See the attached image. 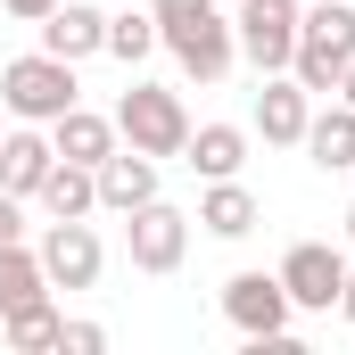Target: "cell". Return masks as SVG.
Returning a JSON list of instances; mask_svg holds the SVG:
<instances>
[{
  "instance_id": "obj_10",
  "label": "cell",
  "mask_w": 355,
  "mask_h": 355,
  "mask_svg": "<svg viewBox=\"0 0 355 355\" xmlns=\"http://www.w3.org/2000/svg\"><path fill=\"white\" fill-rule=\"evenodd\" d=\"M50 166H58V149H50V124H8V132H0V190H17V198H42Z\"/></svg>"
},
{
  "instance_id": "obj_16",
  "label": "cell",
  "mask_w": 355,
  "mask_h": 355,
  "mask_svg": "<svg viewBox=\"0 0 355 355\" xmlns=\"http://www.w3.org/2000/svg\"><path fill=\"white\" fill-rule=\"evenodd\" d=\"M182 166L198 182H223L248 166V124H190V141H182Z\"/></svg>"
},
{
  "instance_id": "obj_21",
  "label": "cell",
  "mask_w": 355,
  "mask_h": 355,
  "mask_svg": "<svg viewBox=\"0 0 355 355\" xmlns=\"http://www.w3.org/2000/svg\"><path fill=\"white\" fill-rule=\"evenodd\" d=\"M149 50H157V17H149V8H116V17H107V58H116V67H141Z\"/></svg>"
},
{
  "instance_id": "obj_25",
  "label": "cell",
  "mask_w": 355,
  "mask_h": 355,
  "mask_svg": "<svg viewBox=\"0 0 355 355\" xmlns=\"http://www.w3.org/2000/svg\"><path fill=\"white\" fill-rule=\"evenodd\" d=\"M331 314H339V322L355 331V265H347V281H339V306H331Z\"/></svg>"
},
{
  "instance_id": "obj_11",
  "label": "cell",
  "mask_w": 355,
  "mask_h": 355,
  "mask_svg": "<svg viewBox=\"0 0 355 355\" xmlns=\"http://www.w3.org/2000/svg\"><path fill=\"white\" fill-rule=\"evenodd\" d=\"M33 33H42V50H50V58H75V67H83V58L107 50V8H91V0H58Z\"/></svg>"
},
{
  "instance_id": "obj_8",
  "label": "cell",
  "mask_w": 355,
  "mask_h": 355,
  "mask_svg": "<svg viewBox=\"0 0 355 355\" xmlns=\"http://www.w3.org/2000/svg\"><path fill=\"white\" fill-rule=\"evenodd\" d=\"M33 248H42V272H50V289H91V281L107 272V248H99L91 215H50V232H42Z\"/></svg>"
},
{
  "instance_id": "obj_23",
  "label": "cell",
  "mask_w": 355,
  "mask_h": 355,
  "mask_svg": "<svg viewBox=\"0 0 355 355\" xmlns=\"http://www.w3.org/2000/svg\"><path fill=\"white\" fill-rule=\"evenodd\" d=\"M0 240H25V198L0 190Z\"/></svg>"
},
{
  "instance_id": "obj_14",
  "label": "cell",
  "mask_w": 355,
  "mask_h": 355,
  "mask_svg": "<svg viewBox=\"0 0 355 355\" xmlns=\"http://www.w3.org/2000/svg\"><path fill=\"white\" fill-rule=\"evenodd\" d=\"M198 232H215V240H248L257 223H265V207H257V190L240 174H223V182H207L198 190V215H190Z\"/></svg>"
},
{
  "instance_id": "obj_6",
  "label": "cell",
  "mask_w": 355,
  "mask_h": 355,
  "mask_svg": "<svg viewBox=\"0 0 355 355\" xmlns=\"http://www.w3.org/2000/svg\"><path fill=\"white\" fill-rule=\"evenodd\" d=\"M297 17H306V0H240V8H232L240 58H248L257 75H289V50H297Z\"/></svg>"
},
{
  "instance_id": "obj_5",
  "label": "cell",
  "mask_w": 355,
  "mask_h": 355,
  "mask_svg": "<svg viewBox=\"0 0 355 355\" xmlns=\"http://www.w3.org/2000/svg\"><path fill=\"white\" fill-rule=\"evenodd\" d=\"M223 322L248 339V347H265V339H289V322H297V306H289V289H281V272H232L223 281Z\"/></svg>"
},
{
  "instance_id": "obj_27",
  "label": "cell",
  "mask_w": 355,
  "mask_h": 355,
  "mask_svg": "<svg viewBox=\"0 0 355 355\" xmlns=\"http://www.w3.org/2000/svg\"><path fill=\"white\" fill-rule=\"evenodd\" d=\"M347 248H355V207H347Z\"/></svg>"
},
{
  "instance_id": "obj_24",
  "label": "cell",
  "mask_w": 355,
  "mask_h": 355,
  "mask_svg": "<svg viewBox=\"0 0 355 355\" xmlns=\"http://www.w3.org/2000/svg\"><path fill=\"white\" fill-rule=\"evenodd\" d=\"M0 8H8V17H17V25H42V17H50V8H58V0H0Z\"/></svg>"
},
{
  "instance_id": "obj_18",
  "label": "cell",
  "mask_w": 355,
  "mask_h": 355,
  "mask_svg": "<svg viewBox=\"0 0 355 355\" xmlns=\"http://www.w3.org/2000/svg\"><path fill=\"white\" fill-rule=\"evenodd\" d=\"M58 331H67V314H58L50 297H33V306H8V314H0L8 355H58Z\"/></svg>"
},
{
  "instance_id": "obj_4",
  "label": "cell",
  "mask_w": 355,
  "mask_h": 355,
  "mask_svg": "<svg viewBox=\"0 0 355 355\" xmlns=\"http://www.w3.org/2000/svg\"><path fill=\"white\" fill-rule=\"evenodd\" d=\"M116 141L124 149H141V157H182V141H190V107H182V91L166 83H132L116 99Z\"/></svg>"
},
{
  "instance_id": "obj_2",
  "label": "cell",
  "mask_w": 355,
  "mask_h": 355,
  "mask_svg": "<svg viewBox=\"0 0 355 355\" xmlns=\"http://www.w3.org/2000/svg\"><path fill=\"white\" fill-rule=\"evenodd\" d=\"M355 58V0H306V17H297V50H289V75L314 91V99H331L339 75H347Z\"/></svg>"
},
{
  "instance_id": "obj_20",
  "label": "cell",
  "mask_w": 355,
  "mask_h": 355,
  "mask_svg": "<svg viewBox=\"0 0 355 355\" xmlns=\"http://www.w3.org/2000/svg\"><path fill=\"white\" fill-rule=\"evenodd\" d=\"M42 207L50 215H99V166H50V182H42Z\"/></svg>"
},
{
  "instance_id": "obj_9",
  "label": "cell",
  "mask_w": 355,
  "mask_h": 355,
  "mask_svg": "<svg viewBox=\"0 0 355 355\" xmlns=\"http://www.w3.org/2000/svg\"><path fill=\"white\" fill-rule=\"evenodd\" d=\"M272 272H281V289H289L297 314H331V306H339V281H347V248H331V240H297Z\"/></svg>"
},
{
  "instance_id": "obj_17",
  "label": "cell",
  "mask_w": 355,
  "mask_h": 355,
  "mask_svg": "<svg viewBox=\"0 0 355 355\" xmlns=\"http://www.w3.org/2000/svg\"><path fill=\"white\" fill-rule=\"evenodd\" d=\"M50 149H58L67 166H99V157L116 149V116H99V107H83V99H75V107L50 124Z\"/></svg>"
},
{
  "instance_id": "obj_12",
  "label": "cell",
  "mask_w": 355,
  "mask_h": 355,
  "mask_svg": "<svg viewBox=\"0 0 355 355\" xmlns=\"http://www.w3.org/2000/svg\"><path fill=\"white\" fill-rule=\"evenodd\" d=\"M157 198V157H141V149H107L99 157V215H132V207H149Z\"/></svg>"
},
{
  "instance_id": "obj_1",
  "label": "cell",
  "mask_w": 355,
  "mask_h": 355,
  "mask_svg": "<svg viewBox=\"0 0 355 355\" xmlns=\"http://www.w3.org/2000/svg\"><path fill=\"white\" fill-rule=\"evenodd\" d=\"M149 17H157V50H174L190 83H223L240 67V33L223 0H149Z\"/></svg>"
},
{
  "instance_id": "obj_7",
  "label": "cell",
  "mask_w": 355,
  "mask_h": 355,
  "mask_svg": "<svg viewBox=\"0 0 355 355\" xmlns=\"http://www.w3.org/2000/svg\"><path fill=\"white\" fill-rule=\"evenodd\" d=\"M124 257H132V272H149V281L182 272V257H190V215L166 207V198L132 207V215H124Z\"/></svg>"
},
{
  "instance_id": "obj_13",
  "label": "cell",
  "mask_w": 355,
  "mask_h": 355,
  "mask_svg": "<svg viewBox=\"0 0 355 355\" xmlns=\"http://www.w3.org/2000/svg\"><path fill=\"white\" fill-rule=\"evenodd\" d=\"M306 116H314V91L297 83V75H265V91H257V132H265L272 149H297L306 141Z\"/></svg>"
},
{
  "instance_id": "obj_15",
  "label": "cell",
  "mask_w": 355,
  "mask_h": 355,
  "mask_svg": "<svg viewBox=\"0 0 355 355\" xmlns=\"http://www.w3.org/2000/svg\"><path fill=\"white\" fill-rule=\"evenodd\" d=\"M297 149H306V166H322V174H355V107H347V99L314 107Z\"/></svg>"
},
{
  "instance_id": "obj_19",
  "label": "cell",
  "mask_w": 355,
  "mask_h": 355,
  "mask_svg": "<svg viewBox=\"0 0 355 355\" xmlns=\"http://www.w3.org/2000/svg\"><path fill=\"white\" fill-rule=\"evenodd\" d=\"M33 297H50L42 248H25V240H0V314H8V306H33Z\"/></svg>"
},
{
  "instance_id": "obj_22",
  "label": "cell",
  "mask_w": 355,
  "mask_h": 355,
  "mask_svg": "<svg viewBox=\"0 0 355 355\" xmlns=\"http://www.w3.org/2000/svg\"><path fill=\"white\" fill-rule=\"evenodd\" d=\"M99 347H107L99 322H67V331H58V355H99Z\"/></svg>"
},
{
  "instance_id": "obj_26",
  "label": "cell",
  "mask_w": 355,
  "mask_h": 355,
  "mask_svg": "<svg viewBox=\"0 0 355 355\" xmlns=\"http://www.w3.org/2000/svg\"><path fill=\"white\" fill-rule=\"evenodd\" d=\"M331 99H347V107H355V58H347V75H339V91H331Z\"/></svg>"
},
{
  "instance_id": "obj_3",
  "label": "cell",
  "mask_w": 355,
  "mask_h": 355,
  "mask_svg": "<svg viewBox=\"0 0 355 355\" xmlns=\"http://www.w3.org/2000/svg\"><path fill=\"white\" fill-rule=\"evenodd\" d=\"M75 99H83V83H75V58L33 50V58H8V67H0V107H8L17 124H58Z\"/></svg>"
}]
</instances>
